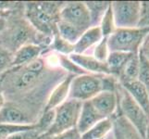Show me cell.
Segmentation results:
<instances>
[{
  "label": "cell",
  "mask_w": 149,
  "mask_h": 139,
  "mask_svg": "<svg viewBox=\"0 0 149 139\" xmlns=\"http://www.w3.org/2000/svg\"><path fill=\"white\" fill-rule=\"evenodd\" d=\"M56 59H58V66L68 74L78 76V75L88 73H86V71H84L81 68H80L76 63H74L73 61L69 58V56L56 53Z\"/></svg>",
  "instance_id": "obj_24"
},
{
  "label": "cell",
  "mask_w": 149,
  "mask_h": 139,
  "mask_svg": "<svg viewBox=\"0 0 149 139\" xmlns=\"http://www.w3.org/2000/svg\"><path fill=\"white\" fill-rule=\"evenodd\" d=\"M116 92L119 102V114L124 117L143 138L147 139L149 132V117L120 83L117 86Z\"/></svg>",
  "instance_id": "obj_4"
},
{
  "label": "cell",
  "mask_w": 149,
  "mask_h": 139,
  "mask_svg": "<svg viewBox=\"0 0 149 139\" xmlns=\"http://www.w3.org/2000/svg\"><path fill=\"white\" fill-rule=\"evenodd\" d=\"M11 11H12V10H11ZM9 13H10V11H9V12H4V11H0V18H2V17H7Z\"/></svg>",
  "instance_id": "obj_39"
},
{
  "label": "cell",
  "mask_w": 149,
  "mask_h": 139,
  "mask_svg": "<svg viewBox=\"0 0 149 139\" xmlns=\"http://www.w3.org/2000/svg\"><path fill=\"white\" fill-rule=\"evenodd\" d=\"M13 58V53L0 45V74L5 73L12 68Z\"/></svg>",
  "instance_id": "obj_31"
},
{
  "label": "cell",
  "mask_w": 149,
  "mask_h": 139,
  "mask_svg": "<svg viewBox=\"0 0 149 139\" xmlns=\"http://www.w3.org/2000/svg\"><path fill=\"white\" fill-rule=\"evenodd\" d=\"M52 37L38 33L29 22L24 14V2L13 9L6 18V27L0 33V45L15 53L22 46L34 44L48 49Z\"/></svg>",
  "instance_id": "obj_2"
},
{
  "label": "cell",
  "mask_w": 149,
  "mask_h": 139,
  "mask_svg": "<svg viewBox=\"0 0 149 139\" xmlns=\"http://www.w3.org/2000/svg\"><path fill=\"white\" fill-rule=\"evenodd\" d=\"M69 58L76 63L80 68L88 73L95 74H110L107 63L100 62L90 54H76L72 53ZM111 75V74H110Z\"/></svg>",
  "instance_id": "obj_13"
},
{
  "label": "cell",
  "mask_w": 149,
  "mask_h": 139,
  "mask_svg": "<svg viewBox=\"0 0 149 139\" xmlns=\"http://www.w3.org/2000/svg\"><path fill=\"white\" fill-rule=\"evenodd\" d=\"M133 54L124 52H109L107 59V65L109 73L119 80L125 65Z\"/></svg>",
  "instance_id": "obj_19"
},
{
  "label": "cell",
  "mask_w": 149,
  "mask_h": 139,
  "mask_svg": "<svg viewBox=\"0 0 149 139\" xmlns=\"http://www.w3.org/2000/svg\"><path fill=\"white\" fill-rule=\"evenodd\" d=\"M104 139H105V138H104Z\"/></svg>",
  "instance_id": "obj_40"
},
{
  "label": "cell",
  "mask_w": 149,
  "mask_h": 139,
  "mask_svg": "<svg viewBox=\"0 0 149 139\" xmlns=\"http://www.w3.org/2000/svg\"><path fill=\"white\" fill-rule=\"evenodd\" d=\"M139 60L140 68L137 80L145 85L149 94V60L141 52H139Z\"/></svg>",
  "instance_id": "obj_30"
},
{
  "label": "cell",
  "mask_w": 149,
  "mask_h": 139,
  "mask_svg": "<svg viewBox=\"0 0 149 139\" xmlns=\"http://www.w3.org/2000/svg\"><path fill=\"white\" fill-rule=\"evenodd\" d=\"M59 20L84 33L92 27L91 19L84 2L70 1L64 2L59 13Z\"/></svg>",
  "instance_id": "obj_9"
},
{
  "label": "cell",
  "mask_w": 149,
  "mask_h": 139,
  "mask_svg": "<svg viewBox=\"0 0 149 139\" xmlns=\"http://www.w3.org/2000/svg\"><path fill=\"white\" fill-rule=\"evenodd\" d=\"M111 2L107 1H85L84 4L88 9L92 27L99 26L100 22L105 15Z\"/></svg>",
  "instance_id": "obj_21"
},
{
  "label": "cell",
  "mask_w": 149,
  "mask_h": 139,
  "mask_svg": "<svg viewBox=\"0 0 149 139\" xmlns=\"http://www.w3.org/2000/svg\"><path fill=\"white\" fill-rule=\"evenodd\" d=\"M140 68V60H139V53L133 54L129 61L125 65L123 71L119 78L120 84L128 83V82L136 81L138 79Z\"/></svg>",
  "instance_id": "obj_22"
},
{
  "label": "cell",
  "mask_w": 149,
  "mask_h": 139,
  "mask_svg": "<svg viewBox=\"0 0 149 139\" xmlns=\"http://www.w3.org/2000/svg\"><path fill=\"white\" fill-rule=\"evenodd\" d=\"M5 97H4V95H3V92H2V87H1V74H0V110L2 109L3 106L5 105Z\"/></svg>",
  "instance_id": "obj_37"
},
{
  "label": "cell",
  "mask_w": 149,
  "mask_h": 139,
  "mask_svg": "<svg viewBox=\"0 0 149 139\" xmlns=\"http://www.w3.org/2000/svg\"><path fill=\"white\" fill-rule=\"evenodd\" d=\"M106 74L85 73L74 76L70 86L68 99L79 102L89 101L104 91V78Z\"/></svg>",
  "instance_id": "obj_6"
},
{
  "label": "cell",
  "mask_w": 149,
  "mask_h": 139,
  "mask_svg": "<svg viewBox=\"0 0 149 139\" xmlns=\"http://www.w3.org/2000/svg\"><path fill=\"white\" fill-rule=\"evenodd\" d=\"M138 27L147 28L149 27V1L141 2V16Z\"/></svg>",
  "instance_id": "obj_33"
},
{
  "label": "cell",
  "mask_w": 149,
  "mask_h": 139,
  "mask_svg": "<svg viewBox=\"0 0 149 139\" xmlns=\"http://www.w3.org/2000/svg\"><path fill=\"white\" fill-rule=\"evenodd\" d=\"M111 8L117 29L138 27L141 16L140 1H113Z\"/></svg>",
  "instance_id": "obj_8"
},
{
  "label": "cell",
  "mask_w": 149,
  "mask_h": 139,
  "mask_svg": "<svg viewBox=\"0 0 149 139\" xmlns=\"http://www.w3.org/2000/svg\"><path fill=\"white\" fill-rule=\"evenodd\" d=\"M54 119H55V110H45L43 112V114L40 116L37 122L35 123L37 130L40 132L41 135L45 136V133L49 130V128L52 126L54 122Z\"/></svg>",
  "instance_id": "obj_28"
},
{
  "label": "cell",
  "mask_w": 149,
  "mask_h": 139,
  "mask_svg": "<svg viewBox=\"0 0 149 139\" xmlns=\"http://www.w3.org/2000/svg\"><path fill=\"white\" fill-rule=\"evenodd\" d=\"M6 18L7 17L0 18V33H2L5 27H6Z\"/></svg>",
  "instance_id": "obj_38"
},
{
  "label": "cell",
  "mask_w": 149,
  "mask_h": 139,
  "mask_svg": "<svg viewBox=\"0 0 149 139\" xmlns=\"http://www.w3.org/2000/svg\"><path fill=\"white\" fill-rule=\"evenodd\" d=\"M102 38L103 35L99 26L89 28L81 35L79 40L74 44V53L87 54L88 51L93 50Z\"/></svg>",
  "instance_id": "obj_15"
},
{
  "label": "cell",
  "mask_w": 149,
  "mask_h": 139,
  "mask_svg": "<svg viewBox=\"0 0 149 139\" xmlns=\"http://www.w3.org/2000/svg\"><path fill=\"white\" fill-rule=\"evenodd\" d=\"M90 102L104 119L112 118L118 113L119 102L116 91H102Z\"/></svg>",
  "instance_id": "obj_11"
},
{
  "label": "cell",
  "mask_w": 149,
  "mask_h": 139,
  "mask_svg": "<svg viewBox=\"0 0 149 139\" xmlns=\"http://www.w3.org/2000/svg\"><path fill=\"white\" fill-rule=\"evenodd\" d=\"M67 75L58 67L47 64L42 55L33 62L13 67L1 74L5 100L19 106L37 122L51 92Z\"/></svg>",
  "instance_id": "obj_1"
},
{
  "label": "cell",
  "mask_w": 149,
  "mask_h": 139,
  "mask_svg": "<svg viewBox=\"0 0 149 139\" xmlns=\"http://www.w3.org/2000/svg\"><path fill=\"white\" fill-rule=\"evenodd\" d=\"M58 34L61 38L66 40L67 42L74 45L84 33L73 27L72 25L59 20L58 23Z\"/></svg>",
  "instance_id": "obj_23"
},
{
  "label": "cell",
  "mask_w": 149,
  "mask_h": 139,
  "mask_svg": "<svg viewBox=\"0 0 149 139\" xmlns=\"http://www.w3.org/2000/svg\"><path fill=\"white\" fill-rule=\"evenodd\" d=\"M120 85L124 87L126 91L149 117V94L145 85L141 84L138 80Z\"/></svg>",
  "instance_id": "obj_18"
},
{
  "label": "cell",
  "mask_w": 149,
  "mask_h": 139,
  "mask_svg": "<svg viewBox=\"0 0 149 139\" xmlns=\"http://www.w3.org/2000/svg\"><path fill=\"white\" fill-rule=\"evenodd\" d=\"M99 28L101 30L103 37H109V35H111L117 29L116 25H115V22H114V17H113L111 3H110L109 8H107L105 15L103 16V18L101 20L100 24H99Z\"/></svg>",
  "instance_id": "obj_26"
},
{
  "label": "cell",
  "mask_w": 149,
  "mask_h": 139,
  "mask_svg": "<svg viewBox=\"0 0 149 139\" xmlns=\"http://www.w3.org/2000/svg\"><path fill=\"white\" fill-rule=\"evenodd\" d=\"M33 118L13 103L5 102L0 110V124H35Z\"/></svg>",
  "instance_id": "obj_10"
},
{
  "label": "cell",
  "mask_w": 149,
  "mask_h": 139,
  "mask_svg": "<svg viewBox=\"0 0 149 139\" xmlns=\"http://www.w3.org/2000/svg\"><path fill=\"white\" fill-rule=\"evenodd\" d=\"M48 50L54 51L56 53H58L61 55L70 56L74 53V45L67 42L66 40L61 38L58 34L54 35L52 39V43L48 47Z\"/></svg>",
  "instance_id": "obj_25"
},
{
  "label": "cell",
  "mask_w": 149,
  "mask_h": 139,
  "mask_svg": "<svg viewBox=\"0 0 149 139\" xmlns=\"http://www.w3.org/2000/svg\"><path fill=\"white\" fill-rule=\"evenodd\" d=\"M103 119L104 118L97 112L94 106L92 105L90 100L83 102L79 119L78 122H77L76 129L79 132L80 135H83V133L91 129L95 124H96L97 122Z\"/></svg>",
  "instance_id": "obj_12"
},
{
  "label": "cell",
  "mask_w": 149,
  "mask_h": 139,
  "mask_svg": "<svg viewBox=\"0 0 149 139\" xmlns=\"http://www.w3.org/2000/svg\"><path fill=\"white\" fill-rule=\"evenodd\" d=\"M35 126L36 124H0V139H7L18 133L32 130Z\"/></svg>",
  "instance_id": "obj_27"
},
{
  "label": "cell",
  "mask_w": 149,
  "mask_h": 139,
  "mask_svg": "<svg viewBox=\"0 0 149 139\" xmlns=\"http://www.w3.org/2000/svg\"><path fill=\"white\" fill-rule=\"evenodd\" d=\"M64 2H24V14L38 33L48 37L58 34L59 13Z\"/></svg>",
  "instance_id": "obj_3"
},
{
  "label": "cell",
  "mask_w": 149,
  "mask_h": 139,
  "mask_svg": "<svg viewBox=\"0 0 149 139\" xmlns=\"http://www.w3.org/2000/svg\"><path fill=\"white\" fill-rule=\"evenodd\" d=\"M113 130L112 118H106L81 135V139H104Z\"/></svg>",
  "instance_id": "obj_20"
},
{
  "label": "cell",
  "mask_w": 149,
  "mask_h": 139,
  "mask_svg": "<svg viewBox=\"0 0 149 139\" xmlns=\"http://www.w3.org/2000/svg\"><path fill=\"white\" fill-rule=\"evenodd\" d=\"M114 139H145L124 117L116 114L112 117ZM149 139V138H147Z\"/></svg>",
  "instance_id": "obj_17"
},
{
  "label": "cell",
  "mask_w": 149,
  "mask_h": 139,
  "mask_svg": "<svg viewBox=\"0 0 149 139\" xmlns=\"http://www.w3.org/2000/svg\"><path fill=\"white\" fill-rule=\"evenodd\" d=\"M22 2L17 1H0V11L9 12L11 10L17 8Z\"/></svg>",
  "instance_id": "obj_35"
},
{
  "label": "cell",
  "mask_w": 149,
  "mask_h": 139,
  "mask_svg": "<svg viewBox=\"0 0 149 139\" xmlns=\"http://www.w3.org/2000/svg\"><path fill=\"white\" fill-rule=\"evenodd\" d=\"M148 34L149 27L116 29L115 32L107 37L109 52L138 54Z\"/></svg>",
  "instance_id": "obj_5"
},
{
  "label": "cell",
  "mask_w": 149,
  "mask_h": 139,
  "mask_svg": "<svg viewBox=\"0 0 149 139\" xmlns=\"http://www.w3.org/2000/svg\"><path fill=\"white\" fill-rule=\"evenodd\" d=\"M83 103L67 99L55 109V119L52 126L45 133L44 137L54 136L76 128Z\"/></svg>",
  "instance_id": "obj_7"
},
{
  "label": "cell",
  "mask_w": 149,
  "mask_h": 139,
  "mask_svg": "<svg viewBox=\"0 0 149 139\" xmlns=\"http://www.w3.org/2000/svg\"><path fill=\"white\" fill-rule=\"evenodd\" d=\"M45 139H81V135L75 128V129L67 131V132L62 133L58 136L45 137Z\"/></svg>",
  "instance_id": "obj_34"
},
{
  "label": "cell",
  "mask_w": 149,
  "mask_h": 139,
  "mask_svg": "<svg viewBox=\"0 0 149 139\" xmlns=\"http://www.w3.org/2000/svg\"><path fill=\"white\" fill-rule=\"evenodd\" d=\"M45 51V49L43 48L42 46L34 44H29L22 46L14 53L12 68L13 67L23 66L33 62V60L40 58L44 54Z\"/></svg>",
  "instance_id": "obj_16"
},
{
  "label": "cell",
  "mask_w": 149,
  "mask_h": 139,
  "mask_svg": "<svg viewBox=\"0 0 149 139\" xmlns=\"http://www.w3.org/2000/svg\"><path fill=\"white\" fill-rule=\"evenodd\" d=\"M91 55L100 62L107 63V57L109 55V45H107V37L102 38L100 42L93 48Z\"/></svg>",
  "instance_id": "obj_29"
},
{
  "label": "cell",
  "mask_w": 149,
  "mask_h": 139,
  "mask_svg": "<svg viewBox=\"0 0 149 139\" xmlns=\"http://www.w3.org/2000/svg\"><path fill=\"white\" fill-rule=\"evenodd\" d=\"M139 52H141L149 60V34L147 35L146 40L143 41V43L141 46V49H140Z\"/></svg>",
  "instance_id": "obj_36"
},
{
  "label": "cell",
  "mask_w": 149,
  "mask_h": 139,
  "mask_svg": "<svg viewBox=\"0 0 149 139\" xmlns=\"http://www.w3.org/2000/svg\"><path fill=\"white\" fill-rule=\"evenodd\" d=\"M7 139H45V137L43 135H41L40 132L37 130L36 126H35V128L32 130L18 133L16 135L8 137Z\"/></svg>",
  "instance_id": "obj_32"
},
{
  "label": "cell",
  "mask_w": 149,
  "mask_h": 139,
  "mask_svg": "<svg viewBox=\"0 0 149 139\" xmlns=\"http://www.w3.org/2000/svg\"><path fill=\"white\" fill-rule=\"evenodd\" d=\"M73 77L74 75L72 74H68L60 83H58L55 86V88L51 92V94L47 99L45 110H55L56 108H58L59 105H61L68 99L69 93H70V86Z\"/></svg>",
  "instance_id": "obj_14"
}]
</instances>
